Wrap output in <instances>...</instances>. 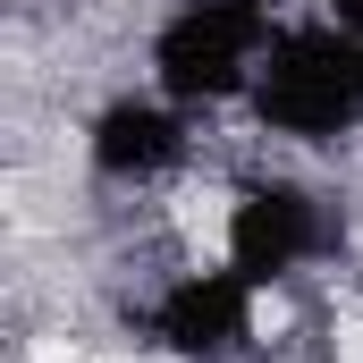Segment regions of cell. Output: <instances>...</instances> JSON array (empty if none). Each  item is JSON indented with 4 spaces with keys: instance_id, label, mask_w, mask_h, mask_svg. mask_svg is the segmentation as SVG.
<instances>
[{
    "instance_id": "obj_1",
    "label": "cell",
    "mask_w": 363,
    "mask_h": 363,
    "mask_svg": "<svg viewBox=\"0 0 363 363\" xmlns=\"http://www.w3.org/2000/svg\"><path fill=\"white\" fill-rule=\"evenodd\" d=\"M245 118L287 152H330L363 127V34L330 17H287L245 93Z\"/></svg>"
},
{
    "instance_id": "obj_2",
    "label": "cell",
    "mask_w": 363,
    "mask_h": 363,
    "mask_svg": "<svg viewBox=\"0 0 363 363\" xmlns=\"http://www.w3.org/2000/svg\"><path fill=\"white\" fill-rule=\"evenodd\" d=\"M287 9L279 0H169L144 34V85L203 110H245V93L271 60Z\"/></svg>"
},
{
    "instance_id": "obj_3",
    "label": "cell",
    "mask_w": 363,
    "mask_h": 363,
    "mask_svg": "<svg viewBox=\"0 0 363 363\" xmlns=\"http://www.w3.org/2000/svg\"><path fill=\"white\" fill-rule=\"evenodd\" d=\"M127 330L161 363H245L262 338V287L237 262H178L127 304Z\"/></svg>"
},
{
    "instance_id": "obj_4",
    "label": "cell",
    "mask_w": 363,
    "mask_h": 363,
    "mask_svg": "<svg viewBox=\"0 0 363 363\" xmlns=\"http://www.w3.org/2000/svg\"><path fill=\"white\" fill-rule=\"evenodd\" d=\"M338 245V220H330V194L304 186L296 169H254V178L228 186V211H220V262L254 279L262 296L304 279L313 262H330Z\"/></svg>"
},
{
    "instance_id": "obj_5",
    "label": "cell",
    "mask_w": 363,
    "mask_h": 363,
    "mask_svg": "<svg viewBox=\"0 0 363 363\" xmlns=\"http://www.w3.org/2000/svg\"><path fill=\"white\" fill-rule=\"evenodd\" d=\"M77 152H85L93 186H118V194H152L194 161V110L169 101L161 85H118L101 93L77 127Z\"/></svg>"
},
{
    "instance_id": "obj_6",
    "label": "cell",
    "mask_w": 363,
    "mask_h": 363,
    "mask_svg": "<svg viewBox=\"0 0 363 363\" xmlns=\"http://www.w3.org/2000/svg\"><path fill=\"white\" fill-rule=\"evenodd\" d=\"M313 17H330V26H347V34H363V0H313Z\"/></svg>"
}]
</instances>
